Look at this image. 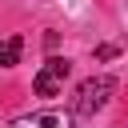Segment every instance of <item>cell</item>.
<instances>
[{
    "instance_id": "6da1fadb",
    "label": "cell",
    "mask_w": 128,
    "mask_h": 128,
    "mask_svg": "<svg viewBox=\"0 0 128 128\" xmlns=\"http://www.w3.org/2000/svg\"><path fill=\"white\" fill-rule=\"evenodd\" d=\"M112 92H116V76H108V72L88 76V80L76 88V96H72V116H96V112L112 100Z\"/></svg>"
},
{
    "instance_id": "7a4b0ae2",
    "label": "cell",
    "mask_w": 128,
    "mask_h": 128,
    "mask_svg": "<svg viewBox=\"0 0 128 128\" xmlns=\"http://www.w3.org/2000/svg\"><path fill=\"white\" fill-rule=\"evenodd\" d=\"M68 72H72V60H68V56H48V60L40 64L36 80H32L36 96H44V100L60 96V92H64V80H68Z\"/></svg>"
},
{
    "instance_id": "3957f363",
    "label": "cell",
    "mask_w": 128,
    "mask_h": 128,
    "mask_svg": "<svg viewBox=\"0 0 128 128\" xmlns=\"http://www.w3.org/2000/svg\"><path fill=\"white\" fill-rule=\"evenodd\" d=\"M4 128H76V116L60 112V108H44V112H24V116L8 120Z\"/></svg>"
},
{
    "instance_id": "277c9868",
    "label": "cell",
    "mask_w": 128,
    "mask_h": 128,
    "mask_svg": "<svg viewBox=\"0 0 128 128\" xmlns=\"http://www.w3.org/2000/svg\"><path fill=\"white\" fill-rule=\"evenodd\" d=\"M20 52H24V40H20V36H8V40H0V68H12V64H20Z\"/></svg>"
},
{
    "instance_id": "5b68a950",
    "label": "cell",
    "mask_w": 128,
    "mask_h": 128,
    "mask_svg": "<svg viewBox=\"0 0 128 128\" xmlns=\"http://www.w3.org/2000/svg\"><path fill=\"white\" fill-rule=\"evenodd\" d=\"M112 56H116V44H100L96 48V60H112Z\"/></svg>"
}]
</instances>
